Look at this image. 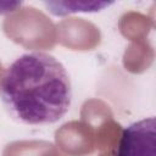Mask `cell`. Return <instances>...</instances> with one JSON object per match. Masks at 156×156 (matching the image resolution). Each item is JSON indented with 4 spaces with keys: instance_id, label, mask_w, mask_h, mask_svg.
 Returning <instances> with one entry per match:
<instances>
[{
    "instance_id": "cell-1",
    "label": "cell",
    "mask_w": 156,
    "mask_h": 156,
    "mask_svg": "<svg viewBox=\"0 0 156 156\" xmlns=\"http://www.w3.org/2000/svg\"><path fill=\"white\" fill-rule=\"evenodd\" d=\"M0 91L10 115L32 126L60 121L72 100L66 68L45 52H28L16 58L4 73Z\"/></svg>"
},
{
    "instance_id": "cell-3",
    "label": "cell",
    "mask_w": 156,
    "mask_h": 156,
    "mask_svg": "<svg viewBox=\"0 0 156 156\" xmlns=\"http://www.w3.org/2000/svg\"><path fill=\"white\" fill-rule=\"evenodd\" d=\"M112 2H82V1H74V2H44V5L49 9L51 13L55 16H63L67 13L73 12H96L102 10L104 7L111 5Z\"/></svg>"
},
{
    "instance_id": "cell-2",
    "label": "cell",
    "mask_w": 156,
    "mask_h": 156,
    "mask_svg": "<svg viewBox=\"0 0 156 156\" xmlns=\"http://www.w3.org/2000/svg\"><path fill=\"white\" fill-rule=\"evenodd\" d=\"M117 156H156L155 117L134 122L123 130Z\"/></svg>"
},
{
    "instance_id": "cell-4",
    "label": "cell",
    "mask_w": 156,
    "mask_h": 156,
    "mask_svg": "<svg viewBox=\"0 0 156 156\" xmlns=\"http://www.w3.org/2000/svg\"><path fill=\"white\" fill-rule=\"evenodd\" d=\"M17 6H20V2H0V15L15 11Z\"/></svg>"
}]
</instances>
